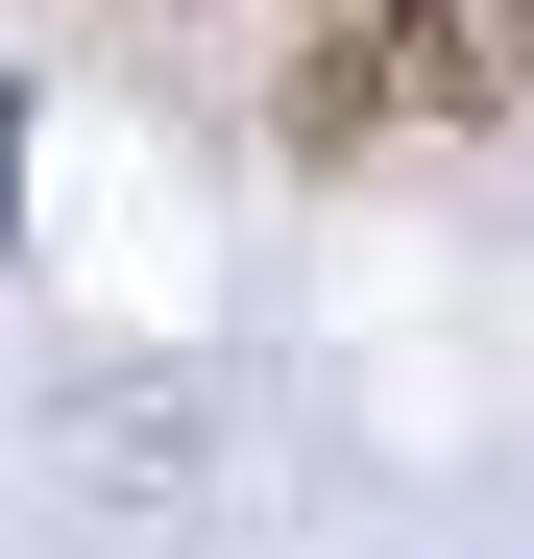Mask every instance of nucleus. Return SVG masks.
Returning a JSON list of instances; mask_svg holds the SVG:
<instances>
[{"mask_svg": "<svg viewBox=\"0 0 534 559\" xmlns=\"http://www.w3.org/2000/svg\"><path fill=\"white\" fill-rule=\"evenodd\" d=\"M510 0H292V170H365V146H437V122H486L510 98Z\"/></svg>", "mask_w": 534, "mask_h": 559, "instance_id": "obj_1", "label": "nucleus"}]
</instances>
